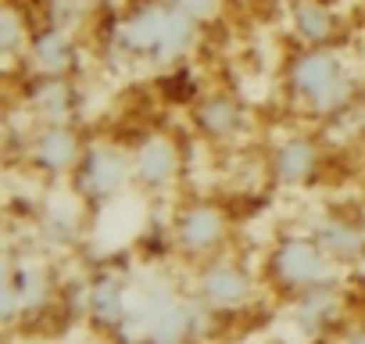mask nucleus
<instances>
[{
    "label": "nucleus",
    "instance_id": "f257e3e1",
    "mask_svg": "<svg viewBox=\"0 0 365 344\" xmlns=\"http://www.w3.org/2000/svg\"><path fill=\"white\" fill-rule=\"evenodd\" d=\"M61 283L54 276V265L36 251H15L4 255V276H0V315L4 326L15 330L19 323L43 319L61 301Z\"/></svg>",
    "mask_w": 365,
    "mask_h": 344
},
{
    "label": "nucleus",
    "instance_id": "f03ea898",
    "mask_svg": "<svg viewBox=\"0 0 365 344\" xmlns=\"http://www.w3.org/2000/svg\"><path fill=\"white\" fill-rule=\"evenodd\" d=\"M333 276H336V265L322 251V244L312 237V230L308 233H283L265 255V280L287 301L315 283L333 280Z\"/></svg>",
    "mask_w": 365,
    "mask_h": 344
},
{
    "label": "nucleus",
    "instance_id": "7ed1b4c3",
    "mask_svg": "<svg viewBox=\"0 0 365 344\" xmlns=\"http://www.w3.org/2000/svg\"><path fill=\"white\" fill-rule=\"evenodd\" d=\"M230 237H233L230 212L208 198L182 201L168 223V244L187 262H208L215 255H226Z\"/></svg>",
    "mask_w": 365,
    "mask_h": 344
},
{
    "label": "nucleus",
    "instance_id": "20e7f679",
    "mask_svg": "<svg viewBox=\"0 0 365 344\" xmlns=\"http://www.w3.org/2000/svg\"><path fill=\"white\" fill-rule=\"evenodd\" d=\"M72 198H79L86 208H104L115 198H122L133 187V158L125 147L111 140H90L83 151V161L72 172Z\"/></svg>",
    "mask_w": 365,
    "mask_h": 344
},
{
    "label": "nucleus",
    "instance_id": "39448f33",
    "mask_svg": "<svg viewBox=\"0 0 365 344\" xmlns=\"http://www.w3.org/2000/svg\"><path fill=\"white\" fill-rule=\"evenodd\" d=\"M290 90L315 115H336L351 104V79L344 65L322 47L304 51L290 65Z\"/></svg>",
    "mask_w": 365,
    "mask_h": 344
},
{
    "label": "nucleus",
    "instance_id": "423d86ee",
    "mask_svg": "<svg viewBox=\"0 0 365 344\" xmlns=\"http://www.w3.org/2000/svg\"><path fill=\"white\" fill-rule=\"evenodd\" d=\"M190 290L208 312L226 319V315L244 312L255 301V273L237 255H215L197 265Z\"/></svg>",
    "mask_w": 365,
    "mask_h": 344
},
{
    "label": "nucleus",
    "instance_id": "0eeeda50",
    "mask_svg": "<svg viewBox=\"0 0 365 344\" xmlns=\"http://www.w3.org/2000/svg\"><path fill=\"white\" fill-rule=\"evenodd\" d=\"M86 143L76 122H43L26 136V165L47 180H72Z\"/></svg>",
    "mask_w": 365,
    "mask_h": 344
},
{
    "label": "nucleus",
    "instance_id": "6e6552de",
    "mask_svg": "<svg viewBox=\"0 0 365 344\" xmlns=\"http://www.w3.org/2000/svg\"><path fill=\"white\" fill-rule=\"evenodd\" d=\"M129 298H133V276L115 265H97L83 280V319L111 340L129 315Z\"/></svg>",
    "mask_w": 365,
    "mask_h": 344
},
{
    "label": "nucleus",
    "instance_id": "1a4fd4ad",
    "mask_svg": "<svg viewBox=\"0 0 365 344\" xmlns=\"http://www.w3.org/2000/svg\"><path fill=\"white\" fill-rule=\"evenodd\" d=\"M129 158H133V187L150 198L172 191L182 172V143L175 133H165V129L143 133L129 147Z\"/></svg>",
    "mask_w": 365,
    "mask_h": 344
},
{
    "label": "nucleus",
    "instance_id": "9d476101",
    "mask_svg": "<svg viewBox=\"0 0 365 344\" xmlns=\"http://www.w3.org/2000/svg\"><path fill=\"white\" fill-rule=\"evenodd\" d=\"M182 294V287H175V280L161 269H147L140 276H133V298H129V315L118 326V333L111 337V344H147L158 315Z\"/></svg>",
    "mask_w": 365,
    "mask_h": 344
},
{
    "label": "nucleus",
    "instance_id": "9b49d317",
    "mask_svg": "<svg viewBox=\"0 0 365 344\" xmlns=\"http://www.w3.org/2000/svg\"><path fill=\"white\" fill-rule=\"evenodd\" d=\"M319 168H322V143L312 133H290L269 154V176L287 191H301L315 183Z\"/></svg>",
    "mask_w": 365,
    "mask_h": 344
},
{
    "label": "nucleus",
    "instance_id": "f8f14e48",
    "mask_svg": "<svg viewBox=\"0 0 365 344\" xmlns=\"http://www.w3.org/2000/svg\"><path fill=\"white\" fill-rule=\"evenodd\" d=\"M344 305H347V298L333 276V280L315 283V287L301 290L297 298H290V319L304 337H326L333 330H344Z\"/></svg>",
    "mask_w": 365,
    "mask_h": 344
},
{
    "label": "nucleus",
    "instance_id": "ddd939ff",
    "mask_svg": "<svg viewBox=\"0 0 365 344\" xmlns=\"http://www.w3.org/2000/svg\"><path fill=\"white\" fill-rule=\"evenodd\" d=\"M194 129L212 143H233L247 129V111L233 93H208L194 101Z\"/></svg>",
    "mask_w": 365,
    "mask_h": 344
},
{
    "label": "nucleus",
    "instance_id": "4468645a",
    "mask_svg": "<svg viewBox=\"0 0 365 344\" xmlns=\"http://www.w3.org/2000/svg\"><path fill=\"white\" fill-rule=\"evenodd\" d=\"M312 237L322 244V251L333 258V265H354L365 255V223L344 216V212H322L312 223Z\"/></svg>",
    "mask_w": 365,
    "mask_h": 344
},
{
    "label": "nucleus",
    "instance_id": "2eb2a0df",
    "mask_svg": "<svg viewBox=\"0 0 365 344\" xmlns=\"http://www.w3.org/2000/svg\"><path fill=\"white\" fill-rule=\"evenodd\" d=\"M83 201L72 198V201H51L36 212V223H33V233L43 248L51 251H72L79 241H83Z\"/></svg>",
    "mask_w": 365,
    "mask_h": 344
},
{
    "label": "nucleus",
    "instance_id": "dca6fc26",
    "mask_svg": "<svg viewBox=\"0 0 365 344\" xmlns=\"http://www.w3.org/2000/svg\"><path fill=\"white\" fill-rule=\"evenodd\" d=\"M26 108L36 118V126H43V122H72L76 118V93H72L65 76H40L33 83V90L26 93Z\"/></svg>",
    "mask_w": 365,
    "mask_h": 344
},
{
    "label": "nucleus",
    "instance_id": "f3484780",
    "mask_svg": "<svg viewBox=\"0 0 365 344\" xmlns=\"http://www.w3.org/2000/svg\"><path fill=\"white\" fill-rule=\"evenodd\" d=\"M33 61H36L40 76H68V69L76 61L72 40L61 29H51V33L36 36L33 40Z\"/></svg>",
    "mask_w": 365,
    "mask_h": 344
},
{
    "label": "nucleus",
    "instance_id": "a211bd4d",
    "mask_svg": "<svg viewBox=\"0 0 365 344\" xmlns=\"http://www.w3.org/2000/svg\"><path fill=\"white\" fill-rule=\"evenodd\" d=\"M294 22H297V33H301L308 44H315V47H322V44L329 40V33H333V19H329V11H326L322 4H312V0L297 4Z\"/></svg>",
    "mask_w": 365,
    "mask_h": 344
},
{
    "label": "nucleus",
    "instance_id": "6ab92c4d",
    "mask_svg": "<svg viewBox=\"0 0 365 344\" xmlns=\"http://www.w3.org/2000/svg\"><path fill=\"white\" fill-rule=\"evenodd\" d=\"M340 344H365V323H354V326L340 330Z\"/></svg>",
    "mask_w": 365,
    "mask_h": 344
},
{
    "label": "nucleus",
    "instance_id": "aec40b11",
    "mask_svg": "<svg viewBox=\"0 0 365 344\" xmlns=\"http://www.w3.org/2000/svg\"><path fill=\"white\" fill-rule=\"evenodd\" d=\"M347 273H351V283H354L358 290H365V255H361V258H358Z\"/></svg>",
    "mask_w": 365,
    "mask_h": 344
}]
</instances>
